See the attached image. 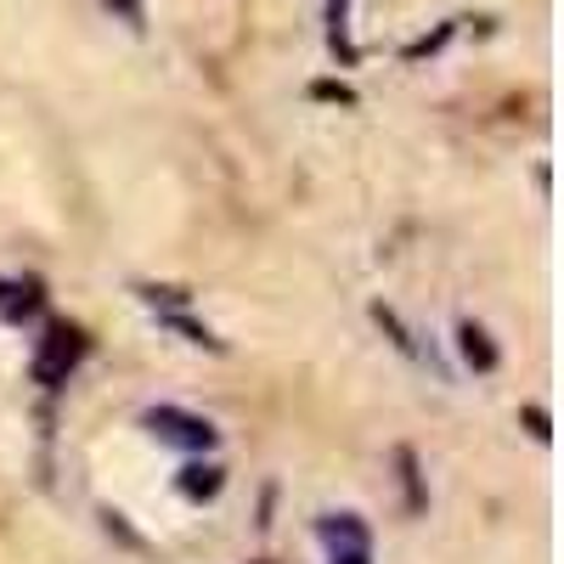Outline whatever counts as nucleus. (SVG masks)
Wrapping results in <instances>:
<instances>
[{
	"label": "nucleus",
	"instance_id": "obj_1",
	"mask_svg": "<svg viewBox=\"0 0 564 564\" xmlns=\"http://www.w3.org/2000/svg\"><path fill=\"white\" fill-rule=\"evenodd\" d=\"M148 435L164 441V446H181V452H209L215 446V423L198 417V412H181V406H148L141 412Z\"/></svg>",
	"mask_w": 564,
	"mask_h": 564
},
{
	"label": "nucleus",
	"instance_id": "obj_2",
	"mask_svg": "<svg viewBox=\"0 0 564 564\" xmlns=\"http://www.w3.org/2000/svg\"><path fill=\"white\" fill-rule=\"evenodd\" d=\"M79 361H85L79 327L52 322V327H45V339H40V350H34V379H40L45 390H57V384H68V372H74Z\"/></svg>",
	"mask_w": 564,
	"mask_h": 564
},
{
	"label": "nucleus",
	"instance_id": "obj_3",
	"mask_svg": "<svg viewBox=\"0 0 564 564\" xmlns=\"http://www.w3.org/2000/svg\"><path fill=\"white\" fill-rule=\"evenodd\" d=\"M322 547H327V564H367L372 547H367V525L356 520V513H327V520L316 525Z\"/></svg>",
	"mask_w": 564,
	"mask_h": 564
},
{
	"label": "nucleus",
	"instance_id": "obj_4",
	"mask_svg": "<svg viewBox=\"0 0 564 564\" xmlns=\"http://www.w3.org/2000/svg\"><path fill=\"white\" fill-rule=\"evenodd\" d=\"M457 339H463V356L475 361V367H497V350L486 345V334H480L475 322H463V327H457Z\"/></svg>",
	"mask_w": 564,
	"mask_h": 564
},
{
	"label": "nucleus",
	"instance_id": "obj_5",
	"mask_svg": "<svg viewBox=\"0 0 564 564\" xmlns=\"http://www.w3.org/2000/svg\"><path fill=\"white\" fill-rule=\"evenodd\" d=\"M108 7H113V12H119L130 29H141V0H108Z\"/></svg>",
	"mask_w": 564,
	"mask_h": 564
}]
</instances>
